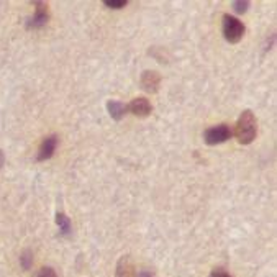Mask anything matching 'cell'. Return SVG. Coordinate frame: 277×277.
<instances>
[{"mask_svg":"<svg viewBox=\"0 0 277 277\" xmlns=\"http://www.w3.org/2000/svg\"><path fill=\"white\" fill-rule=\"evenodd\" d=\"M258 133V122L251 110H244L235 126V136L241 145H251Z\"/></svg>","mask_w":277,"mask_h":277,"instance_id":"obj_1","label":"cell"},{"mask_svg":"<svg viewBox=\"0 0 277 277\" xmlns=\"http://www.w3.org/2000/svg\"><path fill=\"white\" fill-rule=\"evenodd\" d=\"M221 31H223V36L228 43H240L246 28H244L243 21L226 13L223 15V21H221Z\"/></svg>","mask_w":277,"mask_h":277,"instance_id":"obj_2","label":"cell"},{"mask_svg":"<svg viewBox=\"0 0 277 277\" xmlns=\"http://www.w3.org/2000/svg\"><path fill=\"white\" fill-rule=\"evenodd\" d=\"M232 128H229L228 125L221 123V125H217V126H212V128L205 130L203 133V140L205 143L209 146H215V145H220V143H225L229 138H232Z\"/></svg>","mask_w":277,"mask_h":277,"instance_id":"obj_3","label":"cell"},{"mask_svg":"<svg viewBox=\"0 0 277 277\" xmlns=\"http://www.w3.org/2000/svg\"><path fill=\"white\" fill-rule=\"evenodd\" d=\"M36 7V12H35V17L30 18L28 21V28H39L48 23L50 20V13H48V5L44 2H35Z\"/></svg>","mask_w":277,"mask_h":277,"instance_id":"obj_4","label":"cell"},{"mask_svg":"<svg viewBox=\"0 0 277 277\" xmlns=\"http://www.w3.org/2000/svg\"><path fill=\"white\" fill-rule=\"evenodd\" d=\"M159 84H161V76L159 73H156V71H145L143 74H141V87L149 92V94H154L159 89Z\"/></svg>","mask_w":277,"mask_h":277,"instance_id":"obj_5","label":"cell"},{"mask_svg":"<svg viewBox=\"0 0 277 277\" xmlns=\"http://www.w3.org/2000/svg\"><path fill=\"white\" fill-rule=\"evenodd\" d=\"M56 146H58V136L56 134H51V136L44 138L41 146L38 149V161H46L54 154L56 151Z\"/></svg>","mask_w":277,"mask_h":277,"instance_id":"obj_6","label":"cell"},{"mask_svg":"<svg viewBox=\"0 0 277 277\" xmlns=\"http://www.w3.org/2000/svg\"><path fill=\"white\" fill-rule=\"evenodd\" d=\"M115 277H138L136 267H134L130 256L120 258V261H118V264H117Z\"/></svg>","mask_w":277,"mask_h":277,"instance_id":"obj_7","label":"cell"},{"mask_svg":"<svg viewBox=\"0 0 277 277\" xmlns=\"http://www.w3.org/2000/svg\"><path fill=\"white\" fill-rule=\"evenodd\" d=\"M128 110L136 117H148L149 113H151V104H149V100L145 99V97H136L131 100V104L128 105Z\"/></svg>","mask_w":277,"mask_h":277,"instance_id":"obj_8","label":"cell"},{"mask_svg":"<svg viewBox=\"0 0 277 277\" xmlns=\"http://www.w3.org/2000/svg\"><path fill=\"white\" fill-rule=\"evenodd\" d=\"M107 110H108V113L113 120L120 122L122 118L126 115V112H128V105H125L123 102H118V100H108Z\"/></svg>","mask_w":277,"mask_h":277,"instance_id":"obj_9","label":"cell"},{"mask_svg":"<svg viewBox=\"0 0 277 277\" xmlns=\"http://www.w3.org/2000/svg\"><path fill=\"white\" fill-rule=\"evenodd\" d=\"M56 223H58L59 229L64 235H67L71 232V220L67 218V215H64V213H58V215H56Z\"/></svg>","mask_w":277,"mask_h":277,"instance_id":"obj_10","label":"cell"},{"mask_svg":"<svg viewBox=\"0 0 277 277\" xmlns=\"http://www.w3.org/2000/svg\"><path fill=\"white\" fill-rule=\"evenodd\" d=\"M20 263H21V267L25 269V271H28V269L31 267V264H33V255H31V251H25L20 258Z\"/></svg>","mask_w":277,"mask_h":277,"instance_id":"obj_11","label":"cell"},{"mask_svg":"<svg viewBox=\"0 0 277 277\" xmlns=\"http://www.w3.org/2000/svg\"><path fill=\"white\" fill-rule=\"evenodd\" d=\"M104 5L108 7V9H125L128 5V0H104Z\"/></svg>","mask_w":277,"mask_h":277,"instance_id":"obj_12","label":"cell"},{"mask_svg":"<svg viewBox=\"0 0 277 277\" xmlns=\"http://www.w3.org/2000/svg\"><path fill=\"white\" fill-rule=\"evenodd\" d=\"M232 7H233V10L236 13H244L248 10L249 2H248V0H244V2H241V0H235V2L232 4Z\"/></svg>","mask_w":277,"mask_h":277,"instance_id":"obj_13","label":"cell"},{"mask_svg":"<svg viewBox=\"0 0 277 277\" xmlns=\"http://www.w3.org/2000/svg\"><path fill=\"white\" fill-rule=\"evenodd\" d=\"M38 277H58V274L53 267H41L38 272Z\"/></svg>","mask_w":277,"mask_h":277,"instance_id":"obj_14","label":"cell"},{"mask_svg":"<svg viewBox=\"0 0 277 277\" xmlns=\"http://www.w3.org/2000/svg\"><path fill=\"white\" fill-rule=\"evenodd\" d=\"M212 277H229V275L226 272H223V271H217V272L212 274Z\"/></svg>","mask_w":277,"mask_h":277,"instance_id":"obj_15","label":"cell"},{"mask_svg":"<svg viewBox=\"0 0 277 277\" xmlns=\"http://www.w3.org/2000/svg\"><path fill=\"white\" fill-rule=\"evenodd\" d=\"M4 163H5V154H4V151H2V149H0V169H2Z\"/></svg>","mask_w":277,"mask_h":277,"instance_id":"obj_16","label":"cell"}]
</instances>
